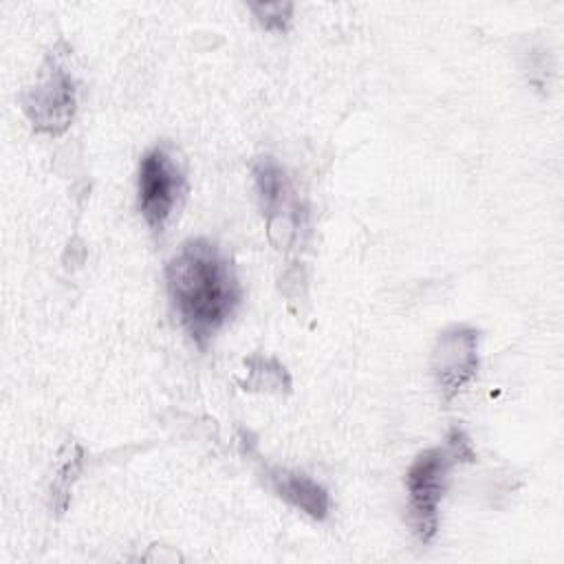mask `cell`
Returning <instances> with one entry per match:
<instances>
[{"label": "cell", "mask_w": 564, "mask_h": 564, "mask_svg": "<svg viewBox=\"0 0 564 564\" xmlns=\"http://www.w3.org/2000/svg\"><path fill=\"white\" fill-rule=\"evenodd\" d=\"M165 284L183 328L200 348L231 319L242 295L231 262L207 238L178 247L165 264Z\"/></svg>", "instance_id": "6da1fadb"}, {"label": "cell", "mask_w": 564, "mask_h": 564, "mask_svg": "<svg viewBox=\"0 0 564 564\" xmlns=\"http://www.w3.org/2000/svg\"><path fill=\"white\" fill-rule=\"evenodd\" d=\"M476 452L463 427H452L443 445L423 449L405 471L408 520L419 542H434L441 524V500L449 471L460 463H474Z\"/></svg>", "instance_id": "7a4b0ae2"}, {"label": "cell", "mask_w": 564, "mask_h": 564, "mask_svg": "<svg viewBox=\"0 0 564 564\" xmlns=\"http://www.w3.org/2000/svg\"><path fill=\"white\" fill-rule=\"evenodd\" d=\"M185 192V170L174 150L165 143L150 148L139 163L137 205L145 223L161 231L172 218Z\"/></svg>", "instance_id": "3957f363"}, {"label": "cell", "mask_w": 564, "mask_h": 564, "mask_svg": "<svg viewBox=\"0 0 564 564\" xmlns=\"http://www.w3.org/2000/svg\"><path fill=\"white\" fill-rule=\"evenodd\" d=\"M20 106L35 132L59 137L68 130L75 117L77 88L70 70L57 55H51L40 79L24 88Z\"/></svg>", "instance_id": "277c9868"}, {"label": "cell", "mask_w": 564, "mask_h": 564, "mask_svg": "<svg viewBox=\"0 0 564 564\" xmlns=\"http://www.w3.org/2000/svg\"><path fill=\"white\" fill-rule=\"evenodd\" d=\"M480 330L469 324H454L438 333L432 348V375L443 403L456 399L478 375Z\"/></svg>", "instance_id": "5b68a950"}, {"label": "cell", "mask_w": 564, "mask_h": 564, "mask_svg": "<svg viewBox=\"0 0 564 564\" xmlns=\"http://www.w3.org/2000/svg\"><path fill=\"white\" fill-rule=\"evenodd\" d=\"M256 192L267 214V234L273 247L289 249L297 238L300 207L293 200V187L284 167L273 156H260L253 163Z\"/></svg>", "instance_id": "8992f818"}, {"label": "cell", "mask_w": 564, "mask_h": 564, "mask_svg": "<svg viewBox=\"0 0 564 564\" xmlns=\"http://www.w3.org/2000/svg\"><path fill=\"white\" fill-rule=\"evenodd\" d=\"M271 489L278 498H282L286 505L295 507L297 511L306 513L308 518L322 522L330 513V494L324 485L313 480L311 476L293 469L273 467L267 471Z\"/></svg>", "instance_id": "52a82bcc"}, {"label": "cell", "mask_w": 564, "mask_h": 564, "mask_svg": "<svg viewBox=\"0 0 564 564\" xmlns=\"http://www.w3.org/2000/svg\"><path fill=\"white\" fill-rule=\"evenodd\" d=\"M82 465H84V452L79 445H68L66 447V454L62 456L59 465H57V471L53 476V485H51V496H53V507L57 513H64L66 507H68V500H70V489H73V482L77 480L79 471H82Z\"/></svg>", "instance_id": "ba28073f"}, {"label": "cell", "mask_w": 564, "mask_h": 564, "mask_svg": "<svg viewBox=\"0 0 564 564\" xmlns=\"http://www.w3.org/2000/svg\"><path fill=\"white\" fill-rule=\"evenodd\" d=\"M249 9L267 31L280 33L289 29L293 15V2H251Z\"/></svg>", "instance_id": "9c48e42d"}, {"label": "cell", "mask_w": 564, "mask_h": 564, "mask_svg": "<svg viewBox=\"0 0 564 564\" xmlns=\"http://www.w3.org/2000/svg\"><path fill=\"white\" fill-rule=\"evenodd\" d=\"M251 366V381L245 386H258V388H289V375L284 366H280L275 359H249L245 361Z\"/></svg>", "instance_id": "30bf717a"}]
</instances>
